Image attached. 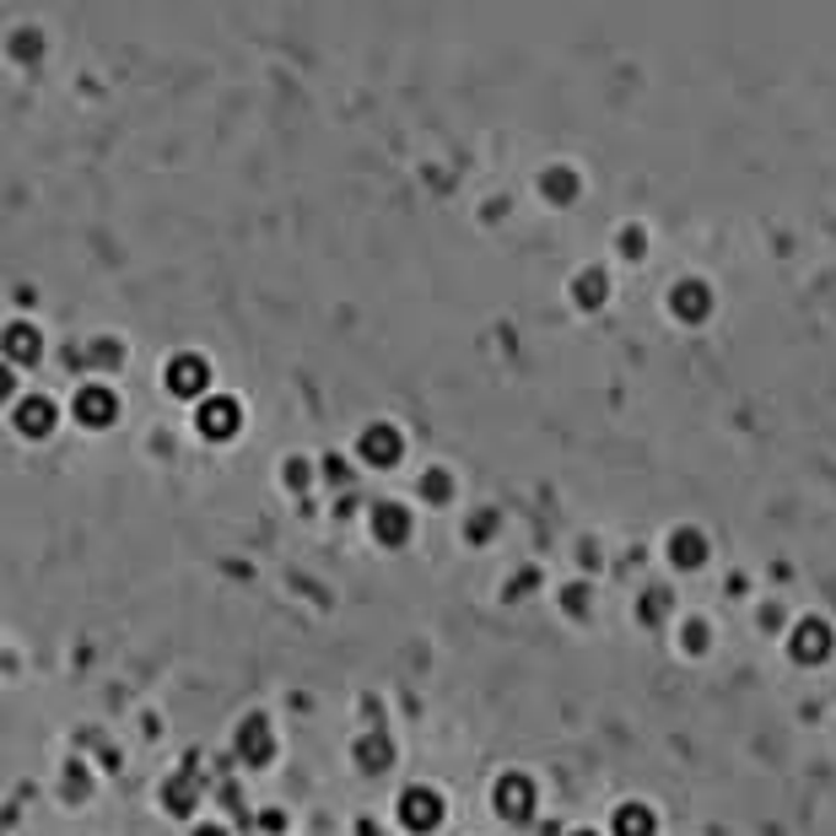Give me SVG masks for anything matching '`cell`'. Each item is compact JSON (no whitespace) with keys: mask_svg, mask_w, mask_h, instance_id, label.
Here are the masks:
<instances>
[{"mask_svg":"<svg viewBox=\"0 0 836 836\" xmlns=\"http://www.w3.org/2000/svg\"><path fill=\"white\" fill-rule=\"evenodd\" d=\"M443 815H449V799H443L432 782H405L399 799H394V821H399L405 832H416V836L438 832Z\"/></svg>","mask_w":836,"mask_h":836,"instance_id":"6da1fadb","label":"cell"},{"mask_svg":"<svg viewBox=\"0 0 836 836\" xmlns=\"http://www.w3.org/2000/svg\"><path fill=\"white\" fill-rule=\"evenodd\" d=\"M194 427H200V438H211V443H233V438L244 432V399L227 394V388H211V394L194 405Z\"/></svg>","mask_w":836,"mask_h":836,"instance_id":"7a4b0ae2","label":"cell"},{"mask_svg":"<svg viewBox=\"0 0 836 836\" xmlns=\"http://www.w3.org/2000/svg\"><path fill=\"white\" fill-rule=\"evenodd\" d=\"M162 388L173 394V399H205L211 388H216V379H211V362L200 357V351H173L168 362H162Z\"/></svg>","mask_w":836,"mask_h":836,"instance_id":"3957f363","label":"cell"},{"mask_svg":"<svg viewBox=\"0 0 836 836\" xmlns=\"http://www.w3.org/2000/svg\"><path fill=\"white\" fill-rule=\"evenodd\" d=\"M70 416H76L87 432H103V427H114V421H120V388L103 384V379L81 384L76 394H70Z\"/></svg>","mask_w":836,"mask_h":836,"instance_id":"277c9868","label":"cell"},{"mask_svg":"<svg viewBox=\"0 0 836 836\" xmlns=\"http://www.w3.org/2000/svg\"><path fill=\"white\" fill-rule=\"evenodd\" d=\"M664 303H669V314L680 324H708L712 308H718V292H712L708 275H680V281L664 292Z\"/></svg>","mask_w":836,"mask_h":836,"instance_id":"5b68a950","label":"cell"},{"mask_svg":"<svg viewBox=\"0 0 836 836\" xmlns=\"http://www.w3.org/2000/svg\"><path fill=\"white\" fill-rule=\"evenodd\" d=\"M11 427L22 432V438H49L55 427H60V405L44 394V388H27V394H16L11 399Z\"/></svg>","mask_w":836,"mask_h":836,"instance_id":"8992f818","label":"cell"},{"mask_svg":"<svg viewBox=\"0 0 836 836\" xmlns=\"http://www.w3.org/2000/svg\"><path fill=\"white\" fill-rule=\"evenodd\" d=\"M492 804H497L502 821H529L540 810V782L529 772H502L492 782Z\"/></svg>","mask_w":836,"mask_h":836,"instance_id":"52a82bcc","label":"cell"},{"mask_svg":"<svg viewBox=\"0 0 836 836\" xmlns=\"http://www.w3.org/2000/svg\"><path fill=\"white\" fill-rule=\"evenodd\" d=\"M357 453H362V464H373V470H394V464L405 459V432H399L394 421H368V427L357 432Z\"/></svg>","mask_w":836,"mask_h":836,"instance_id":"ba28073f","label":"cell"},{"mask_svg":"<svg viewBox=\"0 0 836 836\" xmlns=\"http://www.w3.org/2000/svg\"><path fill=\"white\" fill-rule=\"evenodd\" d=\"M832 647H836V632L832 621H821V615H799L788 626V653L799 664H821V658H832Z\"/></svg>","mask_w":836,"mask_h":836,"instance_id":"9c48e42d","label":"cell"},{"mask_svg":"<svg viewBox=\"0 0 836 836\" xmlns=\"http://www.w3.org/2000/svg\"><path fill=\"white\" fill-rule=\"evenodd\" d=\"M664 556H669V567L697 573V567H708L712 562V540L697 529V523H675V529L664 534Z\"/></svg>","mask_w":836,"mask_h":836,"instance_id":"30bf717a","label":"cell"},{"mask_svg":"<svg viewBox=\"0 0 836 836\" xmlns=\"http://www.w3.org/2000/svg\"><path fill=\"white\" fill-rule=\"evenodd\" d=\"M368 529H373V540H379V545H405V540L416 534V513H410V502H394V497H384V502H373V508H368Z\"/></svg>","mask_w":836,"mask_h":836,"instance_id":"8fae6325","label":"cell"},{"mask_svg":"<svg viewBox=\"0 0 836 836\" xmlns=\"http://www.w3.org/2000/svg\"><path fill=\"white\" fill-rule=\"evenodd\" d=\"M44 357V329L33 319H11L0 329V362H11V368H33Z\"/></svg>","mask_w":836,"mask_h":836,"instance_id":"7c38bea8","label":"cell"},{"mask_svg":"<svg viewBox=\"0 0 836 836\" xmlns=\"http://www.w3.org/2000/svg\"><path fill=\"white\" fill-rule=\"evenodd\" d=\"M233 750H238V761L264 767V761L275 756V723H270L264 712H249V718L238 723V734H233Z\"/></svg>","mask_w":836,"mask_h":836,"instance_id":"4fadbf2b","label":"cell"},{"mask_svg":"<svg viewBox=\"0 0 836 836\" xmlns=\"http://www.w3.org/2000/svg\"><path fill=\"white\" fill-rule=\"evenodd\" d=\"M610 836H658V810L647 799H621L610 810Z\"/></svg>","mask_w":836,"mask_h":836,"instance_id":"5bb4252c","label":"cell"},{"mask_svg":"<svg viewBox=\"0 0 836 836\" xmlns=\"http://www.w3.org/2000/svg\"><path fill=\"white\" fill-rule=\"evenodd\" d=\"M540 194H545L551 205H573L583 194V173L573 162H551V168L540 173Z\"/></svg>","mask_w":836,"mask_h":836,"instance_id":"9a60e30c","label":"cell"},{"mask_svg":"<svg viewBox=\"0 0 836 836\" xmlns=\"http://www.w3.org/2000/svg\"><path fill=\"white\" fill-rule=\"evenodd\" d=\"M573 303H583V308L610 303V270H605V264H583L578 275H573Z\"/></svg>","mask_w":836,"mask_h":836,"instance_id":"2e32d148","label":"cell"},{"mask_svg":"<svg viewBox=\"0 0 836 836\" xmlns=\"http://www.w3.org/2000/svg\"><path fill=\"white\" fill-rule=\"evenodd\" d=\"M351 756H357V767H362V772H388V767H394V739L373 728V734H362V739H357V750H351Z\"/></svg>","mask_w":836,"mask_h":836,"instance_id":"e0dca14e","label":"cell"},{"mask_svg":"<svg viewBox=\"0 0 836 836\" xmlns=\"http://www.w3.org/2000/svg\"><path fill=\"white\" fill-rule=\"evenodd\" d=\"M416 486H421V497H427V502H438V508H443V502H453V470H443V464H427Z\"/></svg>","mask_w":836,"mask_h":836,"instance_id":"ac0fdd59","label":"cell"},{"mask_svg":"<svg viewBox=\"0 0 836 836\" xmlns=\"http://www.w3.org/2000/svg\"><path fill=\"white\" fill-rule=\"evenodd\" d=\"M712 637H718L712 615H686V621H680V647H686V653H708Z\"/></svg>","mask_w":836,"mask_h":836,"instance_id":"d6986e66","label":"cell"},{"mask_svg":"<svg viewBox=\"0 0 836 836\" xmlns=\"http://www.w3.org/2000/svg\"><path fill=\"white\" fill-rule=\"evenodd\" d=\"M669 605H675V594H669L664 583H653V588H643V599H637V615H643V621H664Z\"/></svg>","mask_w":836,"mask_h":836,"instance_id":"ffe728a7","label":"cell"},{"mask_svg":"<svg viewBox=\"0 0 836 836\" xmlns=\"http://www.w3.org/2000/svg\"><path fill=\"white\" fill-rule=\"evenodd\" d=\"M615 249H621V259H643L647 255V227H637V222L621 227V233H615Z\"/></svg>","mask_w":836,"mask_h":836,"instance_id":"44dd1931","label":"cell"},{"mask_svg":"<svg viewBox=\"0 0 836 836\" xmlns=\"http://www.w3.org/2000/svg\"><path fill=\"white\" fill-rule=\"evenodd\" d=\"M38 49H44V33H38V27H16V33H11V55H16V60H33Z\"/></svg>","mask_w":836,"mask_h":836,"instance_id":"7402d4cb","label":"cell"},{"mask_svg":"<svg viewBox=\"0 0 836 836\" xmlns=\"http://www.w3.org/2000/svg\"><path fill=\"white\" fill-rule=\"evenodd\" d=\"M492 534H497V513H492V508H475L470 523H464V540H492Z\"/></svg>","mask_w":836,"mask_h":836,"instance_id":"603a6c76","label":"cell"},{"mask_svg":"<svg viewBox=\"0 0 836 836\" xmlns=\"http://www.w3.org/2000/svg\"><path fill=\"white\" fill-rule=\"evenodd\" d=\"M281 470H286V486H292V492H297V486H308V475H314V464H308V459H286Z\"/></svg>","mask_w":836,"mask_h":836,"instance_id":"cb8c5ba5","label":"cell"},{"mask_svg":"<svg viewBox=\"0 0 836 836\" xmlns=\"http://www.w3.org/2000/svg\"><path fill=\"white\" fill-rule=\"evenodd\" d=\"M562 605H567L573 615H583V610H588V583H567V588H562Z\"/></svg>","mask_w":836,"mask_h":836,"instance_id":"d4e9b609","label":"cell"},{"mask_svg":"<svg viewBox=\"0 0 836 836\" xmlns=\"http://www.w3.org/2000/svg\"><path fill=\"white\" fill-rule=\"evenodd\" d=\"M5 399H16V368L11 362H0V405Z\"/></svg>","mask_w":836,"mask_h":836,"instance_id":"484cf974","label":"cell"},{"mask_svg":"<svg viewBox=\"0 0 836 836\" xmlns=\"http://www.w3.org/2000/svg\"><path fill=\"white\" fill-rule=\"evenodd\" d=\"M190 836H233V832H227V826H216V821H194Z\"/></svg>","mask_w":836,"mask_h":836,"instance_id":"4316f807","label":"cell"},{"mask_svg":"<svg viewBox=\"0 0 836 836\" xmlns=\"http://www.w3.org/2000/svg\"><path fill=\"white\" fill-rule=\"evenodd\" d=\"M324 470H329V481H351V475H346V459H324Z\"/></svg>","mask_w":836,"mask_h":836,"instance_id":"83f0119b","label":"cell"},{"mask_svg":"<svg viewBox=\"0 0 836 836\" xmlns=\"http://www.w3.org/2000/svg\"><path fill=\"white\" fill-rule=\"evenodd\" d=\"M567 836H605V832H594V826H578V832H567Z\"/></svg>","mask_w":836,"mask_h":836,"instance_id":"f1b7e54d","label":"cell"}]
</instances>
